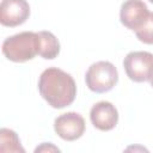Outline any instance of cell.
<instances>
[{"label": "cell", "mask_w": 153, "mask_h": 153, "mask_svg": "<svg viewBox=\"0 0 153 153\" xmlns=\"http://www.w3.org/2000/svg\"><path fill=\"white\" fill-rule=\"evenodd\" d=\"M134 32L140 42L145 44H153V12H149L146 22Z\"/></svg>", "instance_id": "cell-11"}, {"label": "cell", "mask_w": 153, "mask_h": 153, "mask_svg": "<svg viewBox=\"0 0 153 153\" xmlns=\"http://www.w3.org/2000/svg\"><path fill=\"white\" fill-rule=\"evenodd\" d=\"M149 82H151V86L153 87V74H152V76H151V79H149Z\"/></svg>", "instance_id": "cell-13"}, {"label": "cell", "mask_w": 153, "mask_h": 153, "mask_svg": "<svg viewBox=\"0 0 153 153\" xmlns=\"http://www.w3.org/2000/svg\"><path fill=\"white\" fill-rule=\"evenodd\" d=\"M38 91L42 98L54 109L71 105L76 96V85L73 76L65 71L50 67L43 71L38 80Z\"/></svg>", "instance_id": "cell-1"}, {"label": "cell", "mask_w": 153, "mask_h": 153, "mask_svg": "<svg viewBox=\"0 0 153 153\" xmlns=\"http://www.w3.org/2000/svg\"><path fill=\"white\" fill-rule=\"evenodd\" d=\"M148 1H151V2H152V4H153V0H148Z\"/></svg>", "instance_id": "cell-14"}, {"label": "cell", "mask_w": 153, "mask_h": 153, "mask_svg": "<svg viewBox=\"0 0 153 153\" xmlns=\"http://www.w3.org/2000/svg\"><path fill=\"white\" fill-rule=\"evenodd\" d=\"M0 152H24L16 131L7 128L0 130Z\"/></svg>", "instance_id": "cell-10"}, {"label": "cell", "mask_w": 153, "mask_h": 153, "mask_svg": "<svg viewBox=\"0 0 153 153\" xmlns=\"http://www.w3.org/2000/svg\"><path fill=\"white\" fill-rule=\"evenodd\" d=\"M87 87L96 93H104L115 87L118 81V72L109 61L92 63L85 75Z\"/></svg>", "instance_id": "cell-3"}, {"label": "cell", "mask_w": 153, "mask_h": 153, "mask_svg": "<svg viewBox=\"0 0 153 153\" xmlns=\"http://www.w3.org/2000/svg\"><path fill=\"white\" fill-rule=\"evenodd\" d=\"M90 118L92 124L102 130L108 131L116 127L118 122V111L114 104L106 100L96 103L90 111Z\"/></svg>", "instance_id": "cell-8"}, {"label": "cell", "mask_w": 153, "mask_h": 153, "mask_svg": "<svg viewBox=\"0 0 153 153\" xmlns=\"http://www.w3.org/2000/svg\"><path fill=\"white\" fill-rule=\"evenodd\" d=\"M30 16V6L26 0H2L0 4V23L4 26L14 27L26 22Z\"/></svg>", "instance_id": "cell-6"}, {"label": "cell", "mask_w": 153, "mask_h": 153, "mask_svg": "<svg viewBox=\"0 0 153 153\" xmlns=\"http://www.w3.org/2000/svg\"><path fill=\"white\" fill-rule=\"evenodd\" d=\"M55 133L65 141H74L82 136L85 131V120L78 112H66L54 121Z\"/></svg>", "instance_id": "cell-5"}, {"label": "cell", "mask_w": 153, "mask_h": 153, "mask_svg": "<svg viewBox=\"0 0 153 153\" xmlns=\"http://www.w3.org/2000/svg\"><path fill=\"white\" fill-rule=\"evenodd\" d=\"M148 16V7L142 0H126L121 6V23L129 30L136 31L146 22Z\"/></svg>", "instance_id": "cell-7"}, {"label": "cell", "mask_w": 153, "mask_h": 153, "mask_svg": "<svg viewBox=\"0 0 153 153\" xmlns=\"http://www.w3.org/2000/svg\"><path fill=\"white\" fill-rule=\"evenodd\" d=\"M60 152V149L57 148V147H55L53 143H50V142H44V143H42L41 146H38L36 149H35V152L36 153H38V152Z\"/></svg>", "instance_id": "cell-12"}, {"label": "cell", "mask_w": 153, "mask_h": 153, "mask_svg": "<svg viewBox=\"0 0 153 153\" xmlns=\"http://www.w3.org/2000/svg\"><path fill=\"white\" fill-rule=\"evenodd\" d=\"M41 53V37L38 32L24 31L7 37L2 43V54L12 62L32 60Z\"/></svg>", "instance_id": "cell-2"}, {"label": "cell", "mask_w": 153, "mask_h": 153, "mask_svg": "<svg viewBox=\"0 0 153 153\" xmlns=\"http://www.w3.org/2000/svg\"><path fill=\"white\" fill-rule=\"evenodd\" d=\"M127 76L135 82H143L153 74V54L148 51H130L123 60Z\"/></svg>", "instance_id": "cell-4"}, {"label": "cell", "mask_w": 153, "mask_h": 153, "mask_svg": "<svg viewBox=\"0 0 153 153\" xmlns=\"http://www.w3.org/2000/svg\"><path fill=\"white\" fill-rule=\"evenodd\" d=\"M41 37V53L39 55L45 60L55 59L60 53V43L55 35L50 31H39Z\"/></svg>", "instance_id": "cell-9"}]
</instances>
